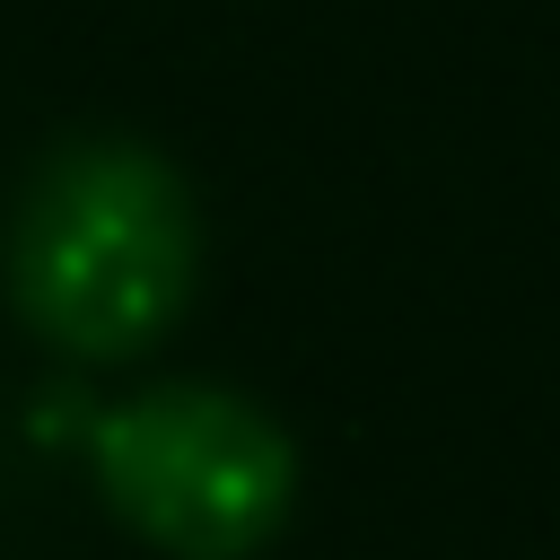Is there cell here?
<instances>
[{"label": "cell", "instance_id": "7a4b0ae2", "mask_svg": "<svg viewBox=\"0 0 560 560\" xmlns=\"http://www.w3.org/2000/svg\"><path fill=\"white\" fill-rule=\"evenodd\" d=\"M105 508L166 560H254L298 508L289 429L228 385H149L88 429Z\"/></svg>", "mask_w": 560, "mask_h": 560}, {"label": "cell", "instance_id": "6da1fadb", "mask_svg": "<svg viewBox=\"0 0 560 560\" xmlns=\"http://www.w3.org/2000/svg\"><path fill=\"white\" fill-rule=\"evenodd\" d=\"M201 280L192 184L140 140H70L9 219V298L70 359L149 350Z\"/></svg>", "mask_w": 560, "mask_h": 560}]
</instances>
